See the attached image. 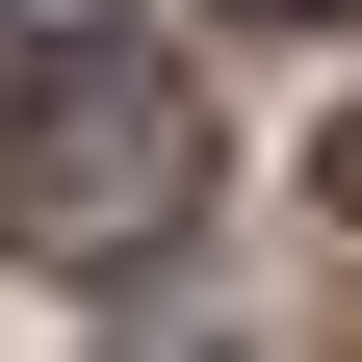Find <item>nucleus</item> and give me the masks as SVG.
Wrapping results in <instances>:
<instances>
[{
    "instance_id": "nucleus-1",
    "label": "nucleus",
    "mask_w": 362,
    "mask_h": 362,
    "mask_svg": "<svg viewBox=\"0 0 362 362\" xmlns=\"http://www.w3.org/2000/svg\"><path fill=\"white\" fill-rule=\"evenodd\" d=\"M181 181H207V104H181L156 52H78L52 104H0V233H52V259L181 233Z\"/></svg>"
},
{
    "instance_id": "nucleus-2",
    "label": "nucleus",
    "mask_w": 362,
    "mask_h": 362,
    "mask_svg": "<svg viewBox=\"0 0 362 362\" xmlns=\"http://www.w3.org/2000/svg\"><path fill=\"white\" fill-rule=\"evenodd\" d=\"M310 207H337V233H362V129H310Z\"/></svg>"
}]
</instances>
